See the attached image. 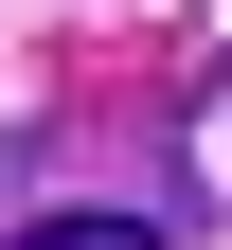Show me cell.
Masks as SVG:
<instances>
[{
	"label": "cell",
	"mask_w": 232,
	"mask_h": 250,
	"mask_svg": "<svg viewBox=\"0 0 232 250\" xmlns=\"http://www.w3.org/2000/svg\"><path fill=\"white\" fill-rule=\"evenodd\" d=\"M18 250H179V232H161V214H36Z\"/></svg>",
	"instance_id": "cell-1"
}]
</instances>
